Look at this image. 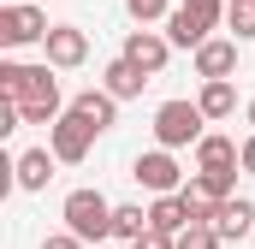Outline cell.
Returning <instances> with one entry per match:
<instances>
[{
    "mask_svg": "<svg viewBox=\"0 0 255 249\" xmlns=\"http://www.w3.org/2000/svg\"><path fill=\"white\" fill-rule=\"evenodd\" d=\"M202 113L208 119H232L238 113V89H232V77H202Z\"/></svg>",
    "mask_w": 255,
    "mask_h": 249,
    "instance_id": "16",
    "label": "cell"
},
{
    "mask_svg": "<svg viewBox=\"0 0 255 249\" xmlns=\"http://www.w3.org/2000/svg\"><path fill=\"white\" fill-rule=\"evenodd\" d=\"M208 113H202V101H160V113H154V142L160 148H196L208 130Z\"/></svg>",
    "mask_w": 255,
    "mask_h": 249,
    "instance_id": "4",
    "label": "cell"
},
{
    "mask_svg": "<svg viewBox=\"0 0 255 249\" xmlns=\"http://www.w3.org/2000/svg\"><path fill=\"white\" fill-rule=\"evenodd\" d=\"M0 6H12V0H0Z\"/></svg>",
    "mask_w": 255,
    "mask_h": 249,
    "instance_id": "27",
    "label": "cell"
},
{
    "mask_svg": "<svg viewBox=\"0 0 255 249\" xmlns=\"http://www.w3.org/2000/svg\"><path fill=\"white\" fill-rule=\"evenodd\" d=\"M60 65H18V60H0V95L18 101V119L24 124H54L65 113L60 107Z\"/></svg>",
    "mask_w": 255,
    "mask_h": 249,
    "instance_id": "1",
    "label": "cell"
},
{
    "mask_svg": "<svg viewBox=\"0 0 255 249\" xmlns=\"http://www.w3.org/2000/svg\"><path fill=\"white\" fill-rule=\"evenodd\" d=\"M130 249H178V238H172V232H160V226H148L142 238H130Z\"/></svg>",
    "mask_w": 255,
    "mask_h": 249,
    "instance_id": "23",
    "label": "cell"
},
{
    "mask_svg": "<svg viewBox=\"0 0 255 249\" xmlns=\"http://www.w3.org/2000/svg\"><path fill=\"white\" fill-rule=\"evenodd\" d=\"M226 30L238 42H250L255 36V0H226Z\"/></svg>",
    "mask_w": 255,
    "mask_h": 249,
    "instance_id": "20",
    "label": "cell"
},
{
    "mask_svg": "<svg viewBox=\"0 0 255 249\" xmlns=\"http://www.w3.org/2000/svg\"><path fill=\"white\" fill-rule=\"evenodd\" d=\"M220 18H226V0H178L172 12H166V36H172V48H202L214 30H220Z\"/></svg>",
    "mask_w": 255,
    "mask_h": 249,
    "instance_id": "3",
    "label": "cell"
},
{
    "mask_svg": "<svg viewBox=\"0 0 255 249\" xmlns=\"http://www.w3.org/2000/svg\"><path fill=\"white\" fill-rule=\"evenodd\" d=\"M42 249H83L77 232H54V238H42Z\"/></svg>",
    "mask_w": 255,
    "mask_h": 249,
    "instance_id": "24",
    "label": "cell"
},
{
    "mask_svg": "<svg viewBox=\"0 0 255 249\" xmlns=\"http://www.w3.org/2000/svg\"><path fill=\"white\" fill-rule=\"evenodd\" d=\"M60 220H65V232H77L83 244H107L113 238V202L101 190H71L60 202Z\"/></svg>",
    "mask_w": 255,
    "mask_h": 249,
    "instance_id": "2",
    "label": "cell"
},
{
    "mask_svg": "<svg viewBox=\"0 0 255 249\" xmlns=\"http://www.w3.org/2000/svg\"><path fill=\"white\" fill-rule=\"evenodd\" d=\"M238 71V36H208L196 48V77H232Z\"/></svg>",
    "mask_w": 255,
    "mask_h": 249,
    "instance_id": "10",
    "label": "cell"
},
{
    "mask_svg": "<svg viewBox=\"0 0 255 249\" xmlns=\"http://www.w3.org/2000/svg\"><path fill=\"white\" fill-rule=\"evenodd\" d=\"M54 148H24L18 160H12V184L18 190H48V178H54Z\"/></svg>",
    "mask_w": 255,
    "mask_h": 249,
    "instance_id": "11",
    "label": "cell"
},
{
    "mask_svg": "<svg viewBox=\"0 0 255 249\" xmlns=\"http://www.w3.org/2000/svg\"><path fill=\"white\" fill-rule=\"evenodd\" d=\"M196 166H244V160H238V142H232V136H214V130H208V136L196 142Z\"/></svg>",
    "mask_w": 255,
    "mask_h": 249,
    "instance_id": "18",
    "label": "cell"
},
{
    "mask_svg": "<svg viewBox=\"0 0 255 249\" xmlns=\"http://www.w3.org/2000/svg\"><path fill=\"white\" fill-rule=\"evenodd\" d=\"M119 54H125V60H136L142 71H148V77H160V71H166V60H172V36H154V30H130Z\"/></svg>",
    "mask_w": 255,
    "mask_h": 249,
    "instance_id": "8",
    "label": "cell"
},
{
    "mask_svg": "<svg viewBox=\"0 0 255 249\" xmlns=\"http://www.w3.org/2000/svg\"><path fill=\"white\" fill-rule=\"evenodd\" d=\"M148 232V208H136V202H125V208H113V238H142Z\"/></svg>",
    "mask_w": 255,
    "mask_h": 249,
    "instance_id": "19",
    "label": "cell"
},
{
    "mask_svg": "<svg viewBox=\"0 0 255 249\" xmlns=\"http://www.w3.org/2000/svg\"><path fill=\"white\" fill-rule=\"evenodd\" d=\"M238 160H244V172H250V178H255V130H250V136H244V142H238Z\"/></svg>",
    "mask_w": 255,
    "mask_h": 249,
    "instance_id": "25",
    "label": "cell"
},
{
    "mask_svg": "<svg viewBox=\"0 0 255 249\" xmlns=\"http://www.w3.org/2000/svg\"><path fill=\"white\" fill-rule=\"evenodd\" d=\"M125 12L136 18V24H154V18H166V12H172V0H125Z\"/></svg>",
    "mask_w": 255,
    "mask_h": 249,
    "instance_id": "22",
    "label": "cell"
},
{
    "mask_svg": "<svg viewBox=\"0 0 255 249\" xmlns=\"http://www.w3.org/2000/svg\"><path fill=\"white\" fill-rule=\"evenodd\" d=\"M42 48H48V65H60V71H71V65L89 60V36H83L77 24H54Z\"/></svg>",
    "mask_w": 255,
    "mask_h": 249,
    "instance_id": "9",
    "label": "cell"
},
{
    "mask_svg": "<svg viewBox=\"0 0 255 249\" xmlns=\"http://www.w3.org/2000/svg\"><path fill=\"white\" fill-rule=\"evenodd\" d=\"M71 113H83V119L95 124V130H113L119 95H113V89H83V95H71Z\"/></svg>",
    "mask_w": 255,
    "mask_h": 249,
    "instance_id": "14",
    "label": "cell"
},
{
    "mask_svg": "<svg viewBox=\"0 0 255 249\" xmlns=\"http://www.w3.org/2000/svg\"><path fill=\"white\" fill-rule=\"evenodd\" d=\"M250 244H255V238H250Z\"/></svg>",
    "mask_w": 255,
    "mask_h": 249,
    "instance_id": "28",
    "label": "cell"
},
{
    "mask_svg": "<svg viewBox=\"0 0 255 249\" xmlns=\"http://www.w3.org/2000/svg\"><path fill=\"white\" fill-rule=\"evenodd\" d=\"M226 238H220V226H208V220H196V226H184L178 232V249H220Z\"/></svg>",
    "mask_w": 255,
    "mask_h": 249,
    "instance_id": "21",
    "label": "cell"
},
{
    "mask_svg": "<svg viewBox=\"0 0 255 249\" xmlns=\"http://www.w3.org/2000/svg\"><path fill=\"white\" fill-rule=\"evenodd\" d=\"M244 119H250V130H255V101H250V107H244Z\"/></svg>",
    "mask_w": 255,
    "mask_h": 249,
    "instance_id": "26",
    "label": "cell"
},
{
    "mask_svg": "<svg viewBox=\"0 0 255 249\" xmlns=\"http://www.w3.org/2000/svg\"><path fill=\"white\" fill-rule=\"evenodd\" d=\"M238 172H244V166H196V172H190V190L226 202V196H238Z\"/></svg>",
    "mask_w": 255,
    "mask_h": 249,
    "instance_id": "15",
    "label": "cell"
},
{
    "mask_svg": "<svg viewBox=\"0 0 255 249\" xmlns=\"http://www.w3.org/2000/svg\"><path fill=\"white\" fill-rule=\"evenodd\" d=\"M142 83H148V71H142L136 60H125V54H119V60H107V71H101V89H113L119 101H136V95H142Z\"/></svg>",
    "mask_w": 255,
    "mask_h": 249,
    "instance_id": "13",
    "label": "cell"
},
{
    "mask_svg": "<svg viewBox=\"0 0 255 249\" xmlns=\"http://www.w3.org/2000/svg\"><path fill=\"white\" fill-rule=\"evenodd\" d=\"M130 178H136L142 190H154V196H172V190H184V172H178L172 148H148V154H136V160H130Z\"/></svg>",
    "mask_w": 255,
    "mask_h": 249,
    "instance_id": "7",
    "label": "cell"
},
{
    "mask_svg": "<svg viewBox=\"0 0 255 249\" xmlns=\"http://www.w3.org/2000/svg\"><path fill=\"white\" fill-rule=\"evenodd\" d=\"M148 226H160V232H184L190 226V208H184V190H172V196H154L148 202Z\"/></svg>",
    "mask_w": 255,
    "mask_h": 249,
    "instance_id": "17",
    "label": "cell"
},
{
    "mask_svg": "<svg viewBox=\"0 0 255 249\" xmlns=\"http://www.w3.org/2000/svg\"><path fill=\"white\" fill-rule=\"evenodd\" d=\"M95 136H101V130L83 119V113H71V107H65L60 119L48 124V148L60 154V166H77V160H83V154L95 148Z\"/></svg>",
    "mask_w": 255,
    "mask_h": 249,
    "instance_id": "6",
    "label": "cell"
},
{
    "mask_svg": "<svg viewBox=\"0 0 255 249\" xmlns=\"http://www.w3.org/2000/svg\"><path fill=\"white\" fill-rule=\"evenodd\" d=\"M48 12L30 6V0H12L0 6V48H30V42H48Z\"/></svg>",
    "mask_w": 255,
    "mask_h": 249,
    "instance_id": "5",
    "label": "cell"
},
{
    "mask_svg": "<svg viewBox=\"0 0 255 249\" xmlns=\"http://www.w3.org/2000/svg\"><path fill=\"white\" fill-rule=\"evenodd\" d=\"M214 226H220V238H226V244L255 238V202H250V196H226V202H220V214H214Z\"/></svg>",
    "mask_w": 255,
    "mask_h": 249,
    "instance_id": "12",
    "label": "cell"
}]
</instances>
